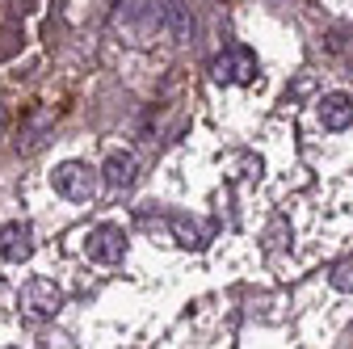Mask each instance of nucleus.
<instances>
[{
	"label": "nucleus",
	"mask_w": 353,
	"mask_h": 349,
	"mask_svg": "<svg viewBox=\"0 0 353 349\" xmlns=\"http://www.w3.org/2000/svg\"><path fill=\"white\" fill-rule=\"evenodd\" d=\"M176 13L172 0H126L114 13V26L126 34V42H152L168 30V17Z\"/></svg>",
	"instance_id": "1"
},
{
	"label": "nucleus",
	"mask_w": 353,
	"mask_h": 349,
	"mask_svg": "<svg viewBox=\"0 0 353 349\" xmlns=\"http://www.w3.org/2000/svg\"><path fill=\"white\" fill-rule=\"evenodd\" d=\"M51 186H55V194L68 198V202H93V194H97V186H101V172L88 168L84 160H63V164H55V172H51Z\"/></svg>",
	"instance_id": "2"
},
{
	"label": "nucleus",
	"mask_w": 353,
	"mask_h": 349,
	"mask_svg": "<svg viewBox=\"0 0 353 349\" xmlns=\"http://www.w3.org/2000/svg\"><path fill=\"white\" fill-rule=\"evenodd\" d=\"M210 76H214V84H252L256 80V55L244 42H228V47L214 55Z\"/></svg>",
	"instance_id": "3"
},
{
	"label": "nucleus",
	"mask_w": 353,
	"mask_h": 349,
	"mask_svg": "<svg viewBox=\"0 0 353 349\" xmlns=\"http://www.w3.org/2000/svg\"><path fill=\"white\" fill-rule=\"evenodd\" d=\"M21 312L30 316V320H55L59 316V308H63V290L51 282V278H30L26 286H21Z\"/></svg>",
	"instance_id": "4"
},
{
	"label": "nucleus",
	"mask_w": 353,
	"mask_h": 349,
	"mask_svg": "<svg viewBox=\"0 0 353 349\" xmlns=\"http://www.w3.org/2000/svg\"><path fill=\"white\" fill-rule=\"evenodd\" d=\"M84 252H88V261H97V266H118L122 252H126V232L118 223H97L84 236Z\"/></svg>",
	"instance_id": "5"
},
{
	"label": "nucleus",
	"mask_w": 353,
	"mask_h": 349,
	"mask_svg": "<svg viewBox=\"0 0 353 349\" xmlns=\"http://www.w3.org/2000/svg\"><path fill=\"white\" fill-rule=\"evenodd\" d=\"M30 257H34V228L26 219L0 223V261H9V266H26Z\"/></svg>",
	"instance_id": "6"
},
{
	"label": "nucleus",
	"mask_w": 353,
	"mask_h": 349,
	"mask_svg": "<svg viewBox=\"0 0 353 349\" xmlns=\"http://www.w3.org/2000/svg\"><path fill=\"white\" fill-rule=\"evenodd\" d=\"M135 156H130V152H110L105 156V164L97 168L101 172V186H110V190H126L130 181H135Z\"/></svg>",
	"instance_id": "7"
},
{
	"label": "nucleus",
	"mask_w": 353,
	"mask_h": 349,
	"mask_svg": "<svg viewBox=\"0 0 353 349\" xmlns=\"http://www.w3.org/2000/svg\"><path fill=\"white\" fill-rule=\"evenodd\" d=\"M320 122H324V130L353 126V97L349 93H324L320 97Z\"/></svg>",
	"instance_id": "8"
},
{
	"label": "nucleus",
	"mask_w": 353,
	"mask_h": 349,
	"mask_svg": "<svg viewBox=\"0 0 353 349\" xmlns=\"http://www.w3.org/2000/svg\"><path fill=\"white\" fill-rule=\"evenodd\" d=\"M168 228H172V236H176L181 248H202L206 244V232H202V223L194 215H168Z\"/></svg>",
	"instance_id": "9"
},
{
	"label": "nucleus",
	"mask_w": 353,
	"mask_h": 349,
	"mask_svg": "<svg viewBox=\"0 0 353 349\" xmlns=\"http://www.w3.org/2000/svg\"><path fill=\"white\" fill-rule=\"evenodd\" d=\"M332 290L353 295V261H341V266L332 270Z\"/></svg>",
	"instance_id": "10"
}]
</instances>
